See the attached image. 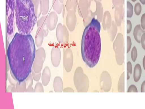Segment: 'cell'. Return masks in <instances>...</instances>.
Instances as JSON below:
<instances>
[{
    "mask_svg": "<svg viewBox=\"0 0 145 109\" xmlns=\"http://www.w3.org/2000/svg\"><path fill=\"white\" fill-rule=\"evenodd\" d=\"M142 64L143 68L145 70V55H144L143 60Z\"/></svg>",
    "mask_w": 145,
    "mask_h": 109,
    "instance_id": "cell-39",
    "label": "cell"
},
{
    "mask_svg": "<svg viewBox=\"0 0 145 109\" xmlns=\"http://www.w3.org/2000/svg\"><path fill=\"white\" fill-rule=\"evenodd\" d=\"M73 62V56L70 49L67 48L64 50L63 56V66L65 70L67 72L70 71L72 69Z\"/></svg>",
    "mask_w": 145,
    "mask_h": 109,
    "instance_id": "cell-9",
    "label": "cell"
},
{
    "mask_svg": "<svg viewBox=\"0 0 145 109\" xmlns=\"http://www.w3.org/2000/svg\"><path fill=\"white\" fill-rule=\"evenodd\" d=\"M118 90L119 92H124V72L120 77L118 84Z\"/></svg>",
    "mask_w": 145,
    "mask_h": 109,
    "instance_id": "cell-20",
    "label": "cell"
},
{
    "mask_svg": "<svg viewBox=\"0 0 145 109\" xmlns=\"http://www.w3.org/2000/svg\"><path fill=\"white\" fill-rule=\"evenodd\" d=\"M127 92L137 93L138 91L137 87L135 85H131L129 87Z\"/></svg>",
    "mask_w": 145,
    "mask_h": 109,
    "instance_id": "cell-31",
    "label": "cell"
},
{
    "mask_svg": "<svg viewBox=\"0 0 145 109\" xmlns=\"http://www.w3.org/2000/svg\"><path fill=\"white\" fill-rule=\"evenodd\" d=\"M10 92L11 93H14L17 92L16 85L12 86V87L11 89Z\"/></svg>",
    "mask_w": 145,
    "mask_h": 109,
    "instance_id": "cell-37",
    "label": "cell"
},
{
    "mask_svg": "<svg viewBox=\"0 0 145 109\" xmlns=\"http://www.w3.org/2000/svg\"><path fill=\"white\" fill-rule=\"evenodd\" d=\"M33 3L35 12L37 18L39 17L43 11L42 0H31Z\"/></svg>",
    "mask_w": 145,
    "mask_h": 109,
    "instance_id": "cell-17",
    "label": "cell"
},
{
    "mask_svg": "<svg viewBox=\"0 0 145 109\" xmlns=\"http://www.w3.org/2000/svg\"><path fill=\"white\" fill-rule=\"evenodd\" d=\"M80 75L76 70L74 76V81L75 87L78 92H86L88 91L89 86V81L87 77L82 72Z\"/></svg>",
    "mask_w": 145,
    "mask_h": 109,
    "instance_id": "cell-7",
    "label": "cell"
},
{
    "mask_svg": "<svg viewBox=\"0 0 145 109\" xmlns=\"http://www.w3.org/2000/svg\"><path fill=\"white\" fill-rule=\"evenodd\" d=\"M52 7L55 12L59 14L61 12L62 7L58 0H53Z\"/></svg>",
    "mask_w": 145,
    "mask_h": 109,
    "instance_id": "cell-21",
    "label": "cell"
},
{
    "mask_svg": "<svg viewBox=\"0 0 145 109\" xmlns=\"http://www.w3.org/2000/svg\"><path fill=\"white\" fill-rule=\"evenodd\" d=\"M141 92H145V80L142 83L141 87Z\"/></svg>",
    "mask_w": 145,
    "mask_h": 109,
    "instance_id": "cell-36",
    "label": "cell"
},
{
    "mask_svg": "<svg viewBox=\"0 0 145 109\" xmlns=\"http://www.w3.org/2000/svg\"><path fill=\"white\" fill-rule=\"evenodd\" d=\"M15 18L19 32L30 34L37 21L31 0H15Z\"/></svg>",
    "mask_w": 145,
    "mask_h": 109,
    "instance_id": "cell-3",
    "label": "cell"
},
{
    "mask_svg": "<svg viewBox=\"0 0 145 109\" xmlns=\"http://www.w3.org/2000/svg\"><path fill=\"white\" fill-rule=\"evenodd\" d=\"M36 51L35 41L30 34H15L8 45L7 56L10 70L18 81L25 80L31 74Z\"/></svg>",
    "mask_w": 145,
    "mask_h": 109,
    "instance_id": "cell-1",
    "label": "cell"
},
{
    "mask_svg": "<svg viewBox=\"0 0 145 109\" xmlns=\"http://www.w3.org/2000/svg\"><path fill=\"white\" fill-rule=\"evenodd\" d=\"M50 58L53 66L55 67H58L61 59V52L59 47L55 45L52 47L51 51Z\"/></svg>",
    "mask_w": 145,
    "mask_h": 109,
    "instance_id": "cell-8",
    "label": "cell"
},
{
    "mask_svg": "<svg viewBox=\"0 0 145 109\" xmlns=\"http://www.w3.org/2000/svg\"><path fill=\"white\" fill-rule=\"evenodd\" d=\"M53 88L56 93L61 92L63 90V84L61 78L59 76L56 77L53 81Z\"/></svg>",
    "mask_w": 145,
    "mask_h": 109,
    "instance_id": "cell-15",
    "label": "cell"
},
{
    "mask_svg": "<svg viewBox=\"0 0 145 109\" xmlns=\"http://www.w3.org/2000/svg\"><path fill=\"white\" fill-rule=\"evenodd\" d=\"M127 33H129L131 32L132 29V24L130 20H127Z\"/></svg>",
    "mask_w": 145,
    "mask_h": 109,
    "instance_id": "cell-32",
    "label": "cell"
},
{
    "mask_svg": "<svg viewBox=\"0 0 145 109\" xmlns=\"http://www.w3.org/2000/svg\"><path fill=\"white\" fill-rule=\"evenodd\" d=\"M43 11L42 14L46 15L48 13L49 9V0H42Z\"/></svg>",
    "mask_w": 145,
    "mask_h": 109,
    "instance_id": "cell-22",
    "label": "cell"
},
{
    "mask_svg": "<svg viewBox=\"0 0 145 109\" xmlns=\"http://www.w3.org/2000/svg\"><path fill=\"white\" fill-rule=\"evenodd\" d=\"M12 86H13L12 85L10 84V85H9L8 86V87L7 88V92H10V91L12 88Z\"/></svg>",
    "mask_w": 145,
    "mask_h": 109,
    "instance_id": "cell-38",
    "label": "cell"
},
{
    "mask_svg": "<svg viewBox=\"0 0 145 109\" xmlns=\"http://www.w3.org/2000/svg\"><path fill=\"white\" fill-rule=\"evenodd\" d=\"M140 2L143 5L145 4V0H139Z\"/></svg>",
    "mask_w": 145,
    "mask_h": 109,
    "instance_id": "cell-40",
    "label": "cell"
},
{
    "mask_svg": "<svg viewBox=\"0 0 145 109\" xmlns=\"http://www.w3.org/2000/svg\"><path fill=\"white\" fill-rule=\"evenodd\" d=\"M127 79L128 80L129 79L130 76L132 73V65L131 62L128 61L127 64Z\"/></svg>",
    "mask_w": 145,
    "mask_h": 109,
    "instance_id": "cell-27",
    "label": "cell"
},
{
    "mask_svg": "<svg viewBox=\"0 0 145 109\" xmlns=\"http://www.w3.org/2000/svg\"><path fill=\"white\" fill-rule=\"evenodd\" d=\"M25 92L26 93H33L34 92V89L32 87L27 88H26Z\"/></svg>",
    "mask_w": 145,
    "mask_h": 109,
    "instance_id": "cell-35",
    "label": "cell"
},
{
    "mask_svg": "<svg viewBox=\"0 0 145 109\" xmlns=\"http://www.w3.org/2000/svg\"><path fill=\"white\" fill-rule=\"evenodd\" d=\"M127 52L128 53L130 51L131 48L132 43L131 41L130 37L129 36H127Z\"/></svg>",
    "mask_w": 145,
    "mask_h": 109,
    "instance_id": "cell-30",
    "label": "cell"
},
{
    "mask_svg": "<svg viewBox=\"0 0 145 109\" xmlns=\"http://www.w3.org/2000/svg\"><path fill=\"white\" fill-rule=\"evenodd\" d=\"M17 92L23 93L25 92L26 88V85L25 80L21 81H17L16 85Z\"/></svg>",
    "mask_w": 145,
    "mask_h": 109,
    "instance_id": "cell-19",
    "label": "cell"
},
{
    "mask_svg": "<svg viewBox=\"0 0 145 109\" xmlns=\"http://www.w3.org/2000/svg\"><path fill=\"white\" fill-rule=\"evenodd\" d=\"M33 80L36 82L39 81L41 78V73H36L32 69L31 73Z\"/></svg>",
    "mask_w": 145,
    "mask_h": 109,
    "instance_id": "cell-26",
    "label": "cell"
},
{
    "mask_svg": "<svg viewBox=\"0 0 145 109\" xmlns=\"http://www.w3.org/2000/svg\"><path fill=\"white\" fill-rule=\"evenodd\" d=\"M42 83L38 82L36 83L34 88V92L43 93L44 92L43 86Z\"/></svg>",
    "mask_w": 145,
    "mask_h": 109,
    "instance_id": "cell-24",
    "label": "cell"
},
{
    "mask_svg": "<svg viewBox=\"0 0 145 109\" xmlns=\"http://www.w3.org/2000/svg\"><path fill=\"white\" fill-rule=\"evenodd\" d=\"M145 32L141 28L140 24L137 25L134 28L133 34L135 40L138 43L141 42V38L142 34Z\"/></svg>",
    "mask_w": 145,
    "mask_h": 109,
    "instance_id": "cell-16",
    "label": "cell"
},
{
    "mask_svg": "<svg viewBox=\"0 0 145 109\" xmlns=\"http://www.w3.org/2000/svg\"><path fill=\"white\" fill-rule=\"evenodd\" d=\"M141 43L142 48L145 50V33H143L141 36Z\"/></svg>",
    "mask_w": 145,
    "mask_h": 109,
    "instance_id": "cell-34",
    "label": "cell"
},
{
    "mask_svg": "<svg viewBox=\"0 0 145 109\" xmlns=\"http://www.w3.org/2000/svg\"><path fill=\"white\" fill-rule=\"evenodd\" d=\"M46 52L44 48L40 47L36 50L32 69L36 73L41 72L46 59Z\"/></svg>",
    "mask_w": 145,
    "mask_h": 109,
    "instance_id": "cell-6",
    "label": "cell"
},
{
    "mask_svg": "<svg viewBox=\"0 0 145 109\" xmlns=\"http://www.w3.org/2000/svg\"><path fill=\"white\" fill-rule=\"evenodd\" d=\"M44 36V34L43 29L40 27H37L34 41L35 45L38 47H41L42 45Z\"/></svg>",
    "mask_w": 145,
    "mask_h": 109,
    "instance_id": "cell-14",
    "label": "cell"
},
{
    "mask_svg": "<svg viewBox=\"0 0 145 109\" xmlns=\"http://www.w3.org/2000/svg\"><path fill=\"white\" fill-rule=\"evenodd\" d=\"M131 0L133 2H135V1H137V0Z\"/></svg>",
    "mask_w": 145,
    "mask_h": 109,
    "instance_id": "cell-41",
    "label": "cell"
},
{
    "mask_svg": "<svg viewBox=\"0 0 145 109\" xmlns=\"http://www.w3.org/2000/svg\"><path fill=\"white\" fill-rule=\"evenodd\" d=\"M56 35L57 41L60 43H65L67 41V31L66 27L59 23L56 29Z\"/></svg>",
    "mask_w": 145,
    "mask_h": 109,
    "instance_id": "cell-10",
    "label": "cell"
},
{
    "mask_svg": "<svg viewBox=\"0 0 145 109\" xmlns=\"http://www.w3.org/2000/svg\"><path fill=\"white\" fill-rule=\"evenodd\" d=\"M33 80L31 74H30L25 80L26 83V88L32 86Z\"/></svg>",
    "mask_w": 145,
    "mask_h": 109,
    "instance_id": "cell-25",
    "label": "cell"
},
{
    "mask_svg": "<svg viewBox=\"0 0 145 109\" xmlns=\"http://www.w3.org/2000/svg\"><path fill=\"white\" fill-rule=\"evenodd\" d=\"M142 10L141 6L140 3L138 2L135 5L134 11L135 14L137 15H139L140 14Z\"/></svg>",
    "mask_w": 145,
    "mask_h": 109,
    "instance_id": "cell-29",
    "label": "cell"
},
{
    "mask_svg": "<svg viewBox=\"0 0 145 109\" xmlns=\"http://www.w3.org/2000/svg\"><path fill=\"white\" fill-rule=\"evenodd\" d=\"M127 18H131L133 14V8L132 5L129 1H127Z\"/></svg>",
    "mask_w": 145,
    "mask_h": 109,
    "instance_id": "cell-23",
    "label": "cell"
},
{
    "mask_svg": "<svg viewBox=\"0 0 145 109\" xmlns=\"http://www.w3.org/2000/svg\"><path fill=\"white\" fill-rule=\"evenodd\" d=\"M141 25L142 28L145 29V13L142 15L141 18Z\"/></svg>",
    "mask_w": 145,
    "mask_h": 109,
    "instance_id": "cell-33",
    "label": "cell"
},
{
    "mask_svg": "<svg viewBox=\"0 0 145 109\" xmlns=\"http://www.w3.org/2000/svg\"><path fill=\"white\" fill-rule=\"evenodd\" d=\"M101 25L93 18L84 31L82 39L81 51L82 59L89 67H94L100 57L101 43Z\"/></svg>",
    "mask_w": 145,
    "mask_h": 109,
    "instance_id": "cell-2",
    "label": "cell"
},
{
    "mask_svg": "<svg viewBox=\"0 0 145 109\" xmlns=\"http://www.w3.org/2000/svg\"><path fill=\"white\" fill-rule=\"evenodd\" d=\"M113 46L117 62L119 65H121L123 63L124 60L123 38L121 33H119L118 35Z\"/></svg>",
    "mask_w": 145,
    "mask_h": 109,
    "instance_id": "cell-5",
    "label": "cell"
},
{
    "mask_svg": "<svg viewBox=\"0 0 145 109\" xmlns=\"http://www.w3.org/2000/svg\"><path fill=\"white\" fill-rule=\"evenodd\" d=\"M142 69L140 64H137L135 66L133 72V78L135 82H137L140 79L141 75Z\"/></svg>",
    "mask_w": 145,
    "mask_h": 109,
    "instance_id": "cell-18",
    "label": "cell"
},
{
    "mask_svg": "<svg viewBox=\"0 0 145 109\" xmlns=\"http://www.w3.org/2000/svg\"><path fill=\"white\" fill-rule=\"evenodd\" d=\"M47 15H43L37 20V27H40L43 29L45 37L47 35L49 32L47 22Z\"/></svg>",
    "mask_w": 145,
    "mask_h": 109,
    "instance_id": "cell-12",
    "label": "cell"
},
{
    "mask_svg": "<svg viewBox=\"0 0 145 109\" xmlns=\"http://www.w3.org/2000/svg\"><path fill=\"white\" fill-rule=\"evenodd\" d=\"M51 76L50 69L49 67L46 66L41 73V81L44 86H46L48 85L50 80Z\"/></svg>",
    "mask_w": 145,
    "mask_h": 109,
    "instance_id": "cell-13",
    "label": "cell"
},
{
    "mask_svg": "<svg viewBox=\"0 0 145 109\" xmlns=\"http://www.w3.org/2000/svg\"><path fill=\"white\" fill-rule=\"evenodd\" d=\"M15 16V0H6V34L7 37L12 33Z\"/></svg>",
    "mask_w": 145,
    "mask_h": 109,
    "instance_id": "cell-4",
    "label": "cell"
},
{
    "mask_svg": "<svg viewBox=\"0 0 145 109\" xmlns=\"http://www.w3.org/2000/svg\"><path fill=\"white\" fill-rule=\"evenodd\" d=\"M137 49L135 46L133 47L131 53V57L132 61L135 62L137 58Z\"/></svg>",
    "mask_w": 145,
    "mask_h": 109,
    "instance_id": "cell-28",
    "label": "cell"
},
{
    "mask_svg": "<svg viewBox=\"0 0 145 109\" xmlns=\"http://www.w3.org/2000/svg\"><path fill=\"white\" fill-rule=\"evenodd\" d=\"M58 20V16L56 12L51 11L48 16L47 22L49 30H52L56 28Z\"/></svg>",
    "mask_w": 145,
    "mask_h": 109,
    "instance_id": "cell-11",
    "label": "cell"
}]
</instances>
